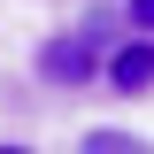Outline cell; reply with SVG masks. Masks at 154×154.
<instances>
[{"label": "cell", "mask_w": 154, "mask_h": 154, "mask_svg": "<svg viewBox=\"0 0 154 154\" xmlns=\"http://www.w3.org/2000/svg\"><path fill=\"white\" fill-rule=\"evenodd\" d=\"M38 77H46V85H93L100 77V38L93 31L46 38V46H38Z\"/></svg>", "instance_id": "cell-1"}, {"label": "cell", "mask_w": 154, "mask_h": 154, "mask_svg": "<svg viewBox=\"0 0 154 154\" xmlns=\"http://www.w3.org/2000/svg\"><path fill=\"white\" fill-rule=\"evenodd\" d=\"M108 85H116V93H154V38L108 46Z\"/></svg>", "instance_id": "cell-2"}, {"label": "cell", "mask_w": 154, "mask_h": 154, "mask_svg": "<svg viewBox=\"0 0 154 154\" xmlns=\"http://www.w3.org/2000/svg\"><path fill=\"white\" fill-rule=\"evenodd\" d=\"M77 154H154V146H146L139 131H108V123H100V131H85V146H77Z\"/></svg>", "instance_id": "cell-3"}, {"label": "cell", "mask_w": 154, "mask_h": 154, "mask_svg": "<svg viewBox=\"0 0 154 154\" xmlns=\"http://www.w3.org/2000/svg\"><path fill=\"white\" fill-rule=\"evenodd\" d=\"M131 23H139V38H154V0H131Z\"/></svg>", "instance_id": "cell-4"}, {"label": "cell", "mask_w": 154, "mask_h": 154, "mask_svg": "<svg viewBox=\"0 0 154 154\" xmlns=\"http://www.w3.org/2000/svg\"><path fill=\"white\" fill-rule=\"evenodd\" d=\"M0 154H23V146H0Z\"/></svg>", "instance_id": "cell-5"}]
</instances>
